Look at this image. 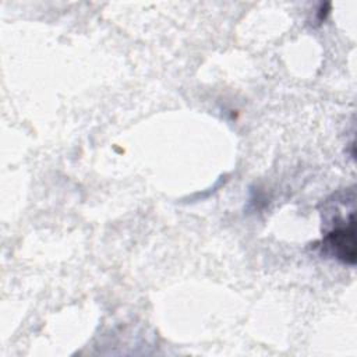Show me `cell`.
<instances>
[{
	"mask_svg": "<svg viewBox=\"0 0 357 357\" xmlns=\"http://www.w3.org/2000/svg\"><path fill=\"white\" fill-rule=\"evenodd\" d=\"M324 247L343 264L356 262V231L354 216L351 215L346 225L333 227L322 240Z\"/></svg>",
	"mask_w": 357,
	"mask_h": 357,
	"instance_id": "cell-1",
	"label": "cell"
}]
</instances>
